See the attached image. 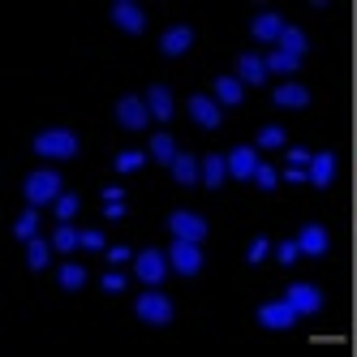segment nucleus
Instances as JSON below:
<instances>
[{
    "instance_id": "obj_1",
    "label": "nucleus",
    "mask_w": 357,
    "mask_h": 357,
    "mask_svg": "<svg viewBox=\"0 0 357 357\" xmlns=\"http://www.w3.org/2000/svg\"><path fill=\"white\" fill-rule=\"evenodd\" d=\"M35 155L73 160V155H78V134H73V130H43V134H35Z\"/></svg>"
},
{
    "instance_id": "obj_2",
    "label": "nucleus",
    "mask_w": 357,
    "mask_h": 357,
    "mask_svg": "<svg viewBox=\"0 0 357 357\" xmlns=\"http://www.w3.org/2000/svg\"><path fill=\"white\" fill-rule=\"evenodd\" d=\"M22 190H26V202H31V207H43V202H56L65 190H61V176L56 172H31L26 176V185H22Z\"/></svg>"
},
{
    "instance_id": "obj_3",
    "label": "nucleus",
    "mask_w": 357,
    "mask_h": 357,
    "mask_svg": "<svg viewBox=\"0 0 357 357\" xmlns=\"http://www.w3.org/2000/svg\"><path fill=\"white\" fill-rule=\"evenodd\" d=\"M138 319L142 323H151V327H164V323H172V301L160 293V289H146L142 297H138Z\"/></svg>"
},
{
    "instance_id": "obj_4",
    "label": "nucleus",
    "mask_w": 357,
    "mask_h": 357,
    "mask_svg": "<svg viewBox=\"0 0 357 357\" xmlns=\"http://www.w3.org/2000/svg\"><path fill=\"white\" fill-rule=\"evenodd\" d=\"M168 263H172V271H181V275H198V271H202V250H198V241H181V237H172Z\"/></svg>"
},
{
    "instance_id": "obj_5",
    "label": "nucleus",
    "mask_w": 357,
    "mask_h": 357,
    "mask_svg": "<svg viewBox=\"0 0 357 357\" xmlns=\"http://www.w3.org/2000/svg\"><path fill=\"white\" fill-rule=\"evenodd\" d=\"M297 319H301V314L293 310L289 297H284V301H267V305H259V323H263L267 331H289Z\"/></svg>"
},
{
    "instance_id": "obj_6",
    "label": "nucleus",
    "mask_w": 357,
    "mask_h": 357,
    "mask_svg": "<svg viewBox=\"0 0 357 357\" xmlns=\"http://www.w3.org/2000/svg\"><path fill=\"white\" fill-rule=\"evenodd\" d=\"M134 267H138V280L142 284H164V275H168V254L164 250H142L138 259H134Z\"/></svg>"
},
{
    "instance_id": "obj_7",
    "label": "nucleus",
    "mask_w": 357,
    "mask_h": 357,
    "mask_svg": "<svg viewBox=\"0 0 357 357\" xmlns=\"http://www.w3.org/2000/svg\"><path fill=\"white\" fill-rule=\"evenodd\" d=\"M116 121H121V130H146V121H151L146 99H138V95H125L121 104H116Z\"/></svg>"
},
{
    "instance_id": "obj_8",
    "label": "nucleus",
    "mask_w": 357,
    "mask_h": 357,
    "mask_svg": "<svg viewBox=\"0 0 357 357\" xmlns=\"http://www.w3.org/2000/svg\"><path fill=\"white\" fill-rule=\"evenodd\" d=\"M168 228H172V237H181V241H202L207 237V220L194 215V211H172Z\"/></svg>"
},
{
    "instance_id": "obj_9",
    "label": "nucleus",
    "mask_w": 357,
    "mask_h": 357,
    "mask_svg": "<svg viewBox=\"0 0 357 357\" xmlns=\"http://www.w3.org/2000/svg\"><path fill=\"white\" fill-rule=\"evenodd\" d=\"M289 301H293V310L305 319V314H319L323 310V293L314 289V284H305V280H297V284H289V293H284Z\"/></svg>"
},
{
    "instance_id": "obj_10",
    "label": "nucleus",
    "mask_w": 357,
    "mask_h": 357,
    "mask_svg": "<svg viewBox=\"0 0 357 357\" xmlns=\"http://www.w3.org/2000/svg\"><path fill=\"white\" fill-rule=\"evenodd\" d=\"M112 22L125 35H142L146 31V13L134 5V0H116V5H112Z\"/></svg>"
},
{
    "instance_id": "obj_11",
    "label": "nucleus",
    "mask_w": 357,
    "mask_h": 357,
    "mask_svg": "<svg viewBox=\"0 0 357 357\" xmlns=\"http://www.w3.org/2000/svg\"><path fill=\"white\" fill-rule=\"evenodd\" d=\"M267 56H259V52H241L237 56V78L241 82H250V86H263L267 82Z\"/></svg>"
},
{
    "instance_id": "obj_12",
    "label": "nucleus",
    "mask_w": 357,
    "mask_h": 357,
    "mask_svg": "<svg viewBox=\"0 0 357 357\" xmlns=\"http://www.w3.org/2000/svg\"><path fill=\"white\" fill-rule=\"evenodd\" d=\"M250 31H254V39H263V43H280V35H284V17H280L275 9H263L259 17L250 22Z\"/></svg>"
},
{
    "instance_id": "obj_13",
    "label": "nucleus",
    "mask_w": 357,
    "mask_h": 357,
    "mask_svg": "<svg viewBox=\"0 0 357 357\" xmlns=\"http://www.w3.org/2000/svg\"><path fill=\"white\" fill-rule=\"evenodd\" d=\"M190 116H194V125H202V130H220V108H215V99H207V95H190Z\"/></svg>"
},
{
    "instance_id": "obj_14",
    "label": "nucleus",
    "mask_w": 357,
    "mask_h": 357,
    "mask_svg": "<svg viewBox=\"0 0 357 357\" xmlns=\"http://www.w3.org/2000/svg\"><path fill=\"white\" fill-rule=\"evenodd\" d=\"M228 172H233L237 181H250V176L259 172V155H254V146H233V151H228Z\"/></svg>"
},
{
    "instance_id": "obj_15",
    "label": "nucleus",
    "mask_w": 357,
    "mask_h": 357,
    "mask_svg": "<svg viewBox=\"0 0 357 357\" xmlns=\"http://www.w3.org/2000/svg\"><path fill=\"white\" fill-rule=\"evenodd\" d=\"M297 245H301V254H310V259H323L327 254V228L323 224H305L297 233Z\"/></svg>"
},
{
    "instance_id": "obj_16",
    "label": "nucleus",
    "mask_w": 357,
    "mask_h": 357,
    "mask_svg": "<svg viewBox=\"0 0 357 357\" xmlns=\"http://www.w3.org/2000/svg\"><path fill=\"white\" fill-rule=\"evenodd\" d=\"M146 108H151V116H155V121H172V91L164 86V82H155V86H151L146 91Z\"/></svg>"
},
{
    "instance_id": "obj_17",
    "label": "nucleus",
    "mask_w": 357,
    "mask_h": 357,
    "mask_svg": "<svg viewBox=\"0 0 357 357\" xmlns=\"http://www.w3.org/2000/svg\"><path fill=\"white\" fill-rule=\"evenodd\" d=\"M271 99H275L280 108H310V91H305L301 82H280Z\"/></svg>"
},
{
    "instance_id": "obj_18",
    "label": "nucleus",
    "mask_w": 357,
    "mask_h": 357,
    "mask_svg": "<svg viewBox=\"0 0 357 357\" xmlns=\"http://www.w3.org/2000/svg\"><path fill=\"white\" fill-rule=\"evenodd\" d=\"M331 181H336V155H331V151H319L314 164H310V185L327 190Z\"/></svg>"
},
{
    "instance_id": "obj_19",
    "label": "nucleus",
    "mask_w": 357,
    "mask_h": 357,
    "mask_svg": "<svg viewBox=\"0 0 357 357\" xmlns=\"http://www.w3.org/2000/svg\"><path fill=\"white\" fill-rule=\"evenodd\" d=\"M190 43H194V31H190V26H172V31H164V39H160V52H164V56H181V52H190Z\"/></svg>"
},
{
    "instance_id": "obj_20",
    "label": "nucleus",
    "mask_w": 357,
    "mask_h": 357,
    "mask_svg": "<svg viewBox=\"0 0 357 357\" xmlns=\"http://www.w3.org/2000/svg\"><path fill=\"white\" fill-rule=\"evenodd\" d=\"M172 176H176V185H198V181H202V164H198L194 155H176Z\"/></svg>"
},
{
    "instance_id": "obj_21",
    "label": "nucleus",
    "mask_w": 357,
    "mask_h": 357,
    "mask_svg": "<svg viewBox=\"0 0 357 357\" xmlns=\"http://www.w3.org/2000/svg\"><path fill=\"white\" fill-rule=\"evenodd\" d=\"M224 176H228V160L224 155H207V160H202V185H207V190H220Z\"/></svg>"
},
{
    "instance_id": "obj_22",
    "label": "nucleus",
    "mask_w": 357,
    "mask_h": 357,
    "mask_svg": "<svg viewBox=\"0 0 357 357\" xmlns=\"http://www.w3.org/2000/svg\"><path fill=\"white\" fill-rule=\"evenodd\" d=\"M241 95H245V82H241V78H215V99H220V104L237 108Z\"/></svg>"
},
{
    "instance_id": "obj_23",
    "label": "nucleus",
    "mask_w": 357,
    "mask_h": 357,
    "mask_svg": "<svg viewBox=\"0 0 357 357\" xmlns=\"http://www.w3.org/2000/svg\"><path fill=\"white\" fill-rule=\"evenodd\" d=\"M151 160H155V164H176V142H172V134H155V138H151Z\"/></svg>"
},
{
    "instance_id": "obj_24",
    "label": "nucleus",
    "mask_w": 357,
    "mask_h": 357,
    "mask_svg": "<svg viewBox=\"0 0 357 357\" xmlns=\"http://www.w3.org/2000/svg\"><path fill=\"white\" fill-rule=\"evenodd\" d=\"M267 69H271V73H297V69H301V56L284 52V47H271V56H267Z\"/></svg>"
},
{
    "instance_id": "obj_25",
    "label": "nucleus",
    "mask_w": 357,
    "mask_h": 357,
    "mask_svg": "<svg viewBox=\"0 0 357 357\" xmlns=\"http://www.w3.org/2000/svg\"><path fill=\"white\" fill-rule=\"evenodd\" d=\"M52 250H56V245H47V241H39V237L26 241V263H31V271H43L47 259H52Z\"/></svg>"
},
{
    "instance_id": "obj_26",
    "label": "nucleus",
    "mask_w": 357,
    "mask_h": 357,
    "mask_svg": "<svg viewBox=\"0 0 357 357\" xmlns=\"http://www.w3.org/2000/svg\"><path fill=\"white\" fill-rule=\"evenodd\" d=\"M35 233H39V207L22 211L17 224H13V237H22V241H35Z\"/></svg>"
},
{
    "instance_id": "obj_27",
    "label": "nucleus",
    "mask_w": 357,
    "mask_h": 357,
    "mask_svg": "<svg viewBox=\"0 0 357 357\" xmlns=\"http://www.w3.org/2000/svg\"><path fill=\"white\" fill-rule=\"evenodd\" d=\"M275 47H284V52H293V56H305V47H310V43H305V35L297 26H284V35H280Z\"/></svg>"
},
{
    "instance_id": "obj_28",
    "label": "nucleus",
    "mask_w": 357,
    "mask_h": 357,
    "mask_svg": "<svg viewBox=\"0 0 357 357\" xmlns=\"http://www.w3.org/2000/svg\"><path fill=\"white\" fill-rule=\"evenodd\" d=\"M254 146H263V151H280V146H284V130H280V125H263L259 138H254Z\"/></svg>"
},
{
    "instance_id": "obj_29",
    "label": "nucleus",
    "mask_w": 357,
    "mask_h": 357,
    "mask_svg": "<svg viewBox=\"0 0 357 357\" xmlns=\"http://www.w3.org/2000/svg\"><path fill=\"white\" fill-rule=\"evenodd\" d=\"M52 245L69 254V250H78V245H82V233H73V228H69V224H61V228H56V233H52Z\"/></svg>"
},
{
    "instance_id": "obj_30",
    "label": "nucleus",
    "mask_w": 357,
    "mask_h": 357,
    "mask_svg": "<svg viewBox=\"0 0 357 357\" xmlns=\"http://www.w3.org/2000/svg\"><path fill=\"white\" fill-rule=\"evenodd\" d=\"M82 284H86V271H82L78 263H65V267H61V289L73 293V289H82Z\"/></svg>"
},
{
    "instance_id": "obj_31",
    "label": "nucleus",
    "mask_w": 357,
    "mask_h": 357,
    "mask_svg": "<svg viewBox=\"0 0 357 357\" xmlns=\"http://www.w3.org/2000/svg\"><path fill=\"white\" fill-rule=\"evenodd\" d=\"M297 259H301V245H297V241H280V245H275V263H280V267H293Z\"/></svg>"
},
{
    "instance_id": "obj_32",
    "label": "nucleus",
    "mask_w": 357,
    "mask_h": 357,
    "mask_svg": "<svg viewBox=\"0 0 357 357\" xmlns=\"http://www.w3.org/2000/svg\"><path fill=\"white\" fill-rule=\"evenodd\" d=\"M142 164H146L142 151H121V155H116V172H138Z\"/></svg>"
},
{
    "instance_id": "obj_33",
    "label": "nucleus",
    "mask_w": 357,
    "mask_h": 357,
    "mask_svg": "<svg viewBox=\"0 0 357 357\" xmlns=\"http://www.w3.org/2000/svg\"><path fill=\"white\" fill-rule=\"evenodd\" d=\"M73 215H78V194H61V198H56V220L69 224Z\"/></svg>"
},
{
    "instance_id": "obj_34",
    "label": "nucleus",
    "mask_w": 357,
    "mask_h": 357,
    "mask_svg": "<svg viewBox=\"0 0 357 357\" xmlns=\"http://www.w3.org/2000/svg\"><path fill=\"white\" fill-rule=\"evenodd\" d=\"M254 185H259L263 194H271V190L280 185V176H275V168H267V164H259V172H254Z\"/></svg>"
},
{
    "instance_id": "obj_35",
    "label": "nucleus",
    "mask_w": 357,
    "mask_h": 357,
    "mask_svg": "<svg viewBox=\"0 0 357 357\" xmlns=\"http://www.w3.org/2000/svg\"><path fill=\"white\" fill-rule=\"evenodd\" d=\"M267 254H271V241H267V237H254L250 250H245V259H250V263H263Z\"/></svg>"
},
{
    "instance_id": "obj_36",
    "label": "nucleus",
    "mask_w": 357,
    "mask_h": 357,
    "mask_svg": "<svg viewBox=\"0 0 357 357\" xmlns=\"http://www.w3.org/2000/svg\"><path fill=\"white\" fill-rule=\"evenodd\" d=\"M314 164V155L305 146H289V168H310Z\"/></svg>"
},
{
    "instance_id": "obj_37",
    "label": "nucleus",
    "mask_w": 357,
    "mask_h": 357,
    "mask_svg": "<svg viewBox=\"0 0 357 357\" xmlns=\"http://www.w3.org/2000/svg\"><path fill=\"white\" fill-rule=\"evenodd\" d=\"M82 245H86V250H108V245H104V233H99V228H86V233H82Z\"/></svg>"
},
{
    "instance_id": "obj_38",
    "label": "nucleus",
    "mask_w": 357,
    "mask_h": 357,
    "mask_svg": "<svg viewBox=\"0 0 357 357\" xmlns=\"http://www.w3.org/2000/svg\"><path fill=\"white\" fill-rule=\"evenodd\" d=\"M121 289H125V275L121 271H108L104 275V293H121Z\"/></svg>"
},
{
    "instance_id": "obj_39",
    "label": "nucleus",
    "mask_w": 357,
    "mask_h": 357,
    "mask_svg": "<svg viewBox=\"0 0 357 357\" xmlns=\"http://www.w3.org/2000/svg\"><path fill=\"white\" fill-rule=\"evenodd\" d=\"M284 181H289V185H305V181H310V172H305V168H289Z\"/></svg>"
},
{
    "instance_id": "obj_40",
    "label": "nucleus",
    "mask_w": 357,
    "mask_h": 357,
    "mask_svg": "<svg viewBox=\"0 0 357 357\" xmlns=\"http://www.w3.org/2000/svg\"><path fill=\"white\" fill-rule=\"evenodd\" d=\"M108 259H112V263H125V259H130V245H112Z\"/></svg>"
},
{
    "instance_id": "obj_41",
    "label": "nucleus",
    "mask_w": 357,
    "mask_h": 357,
    "mask_svg": "<svg viewBox=\"0 0 357 357\" xmlns=\"http://www.w3.org/2000/svg\"><path fill=\"white\" fill-rule=\"evenodd\" d=\"M104 202H125V190H121V185H108V190H104Z\"/></svg>"
},
{
    "instance_id": "obj_42",
    "label": "nucleus",
    "mask_w": 357,
    "mask_h": 357,
    "mask_svg": "<svg viewBox=\"0 0 357 357\" xmlns=\"http://www.w3.org/2000/svg\"><path fill=\"white\" fill-rule=\"evenodd\" d=\"M104 215H108V220H121V215H125V202H108Z\"/></svg>"
}]
</instances>
